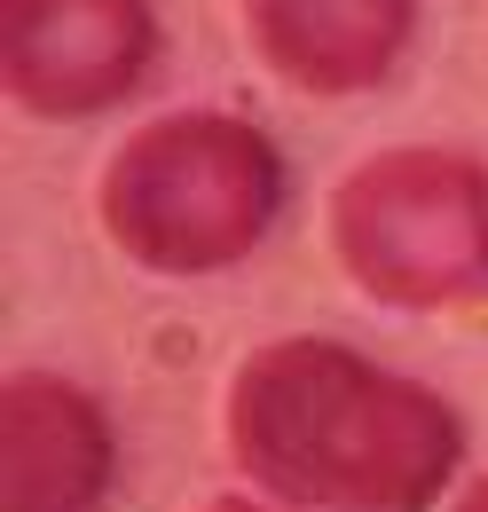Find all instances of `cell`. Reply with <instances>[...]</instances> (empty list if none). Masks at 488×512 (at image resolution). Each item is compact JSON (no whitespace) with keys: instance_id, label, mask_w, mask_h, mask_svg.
<instances>
[{"instance_id":"obj_1","label":"cell","mask_w":488,"mask_h":512,"mask_svg":"<svg viewBox=\"0 0 488 512\" xmlns=\"http://www.w3.org/2000/svg\"><path fill=\"white\" fill-rule=\"evenodd\" d=\"M229 457L300 512H433L465 465L457 410L339 339H276L229 379Z\"/></svg>"},{"instance_id":"obj_2","label":"cell","mask_w":488,"mask_h":512,"mask_svg":"<svg viewBox=\"0 0 488 512\" xmlns=\"http://www.w3.org/2000/svg\"><path fill=\"white\" fill-rule=\"evenodd\" d=\"M284 205L276 142L229 111H174L126 134L103 166V237L150 276H221L237 268Z\"/></svg>"},{"instance_id":"obj_3","label":"cell","mask_w":488,"mask_h":512,"mask_svg":"<svg viewBox=\"0 0 488 512\" xmlns=\"http://www.w3.org/2000/svg\"><path fill=\"white\" fill-rule=\"evenodd\" d=\"M331 253L386 308L488 316V174L457 150H378L331 190Z\"/></svg>"},{"instance_id":"obj_4","label":"cell","mask_w":488,"mask_h":512,"mask_svg":"<svg viewBox=\"0 0 488 512\" xmlns=\"http://www.w3.org/2000/svg\"><path fill=\"white\" fill-rule=\"evenodd\" d=\"M158 64L150 0H0V79L40 119H95Z\"/></svg>"},{"instance_id":"obj_5","label":"cell","mask_w":488,"mask_h":512,"mask_svg":"<svg viewBox=\"0 0 488 512\" xmlns=\"http://www.w3.org/2000/svg\"><path fill=\"white\" fill-rule=\"evenodd\" d=\"M111 426L71 379L24 371L0 394V512H95Z\"/></svg>"},{"instance_id":"obj_6","label":"cell","mask_w":488,"mask_h":512,"mask_svg":"<svg viewBox=\"0 0 488 512\" xmlns=\"http://www.w3.org/2000/svg\"><path fill=\"white\" fill-rule=\"evenodd\" d=\"M418 0H244L252 56L300 95H363L402 64Z\"/></svg>"},{"instance_id":"obj_7","label":"cell","mask_w":488,"mask_h":512,"mask_svg":"<svg viewBox=\"0 0 488 512\" xmlns=\"http://www.w3.org/2000/svg\"><path fill=\"white\" fill-rule=\"evenodd\" d=\"M457 512H488V481H481V489H465V505H457Z\"/></svg>"},{"instance_id":"obj_8","label":"cell","mask_w":488,"mask_h":512,"mask_svg":"<svg viewBox=\"0 0 488 512\" xmlns=\"http://www.w3.org/2000/svg\"><path fill=\"white\" fill-rule=\"evenodd\" d=\"M205 512H268V505H205Z\"/></svg>"}]
</instances>
